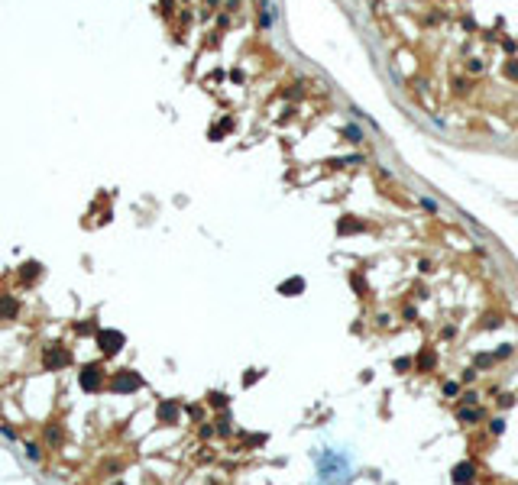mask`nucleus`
<instances>
[{
	"label": "nucleus",
	"instance_id": "obj_1",
	"mask_svg": "<svg viewBox=\"0 0 518 485\" xmlns=\"http://www.w3.org/2000/svg\"><path fill=\"white\" fill-rule=\"evenodd\" d=\"M110 388H113V392H120V395H127V392H136V388H143V378H139L133 369H120V372L110 378Z\"/></svg>",
	"mask_w": 518,
	"mask_h": 485
},
{
	"label": "nucleus",
	"instance_id": "obj_2",
	"mask_svg": "<svg viewBox=\"0 0 518 485\" xmlns=\"http://www.w3.org/2000/svg\"><path fill=\"white\" fill-rule=\"evenodd\" d=\"M78 382H81L84 392H98V388L104 385V369H101L98 363L84 366V369H81V375H78Z\"/></svg>",
	"mask_w": 518,
	"mask_h": 485
},
{
	"label": "nucleus",
	"instance_id": "obj_3",
	"mask_svg": "<svg viewBox=\"0 0 518 485\" xmlns=\"http://www.w3.org/2000/svg\"><path fill=\"white\" fill-rule=\"evenodd\" d=\"M72 363V352L62 349V346H49L46 356H42V366H46V372H55V369H62Z\"/></svg>",
	"mask_w": 518,
	"mask_h": 485
},
{
	"label": "nucleus",
	"instance_id": "obj_4",
	"mask_svg": "<svg viewBox=\"0 0 518 485\" xmlns=\"http://www.w3.org/2000/svg\"><path fill=\"white\" fill-rule=\"evenodd\" d=\"M98 346H101V352L113 356V352H120V346H124V333L120 330H98Z\"/></svg>",
	"mask_w": 518,
	"mask_h": 485
},
{
	"label": "nucleus",
	"instance_id": "obj_5",
	"mask_svg": "<svg viewBox=\"0 0 518 485\" xmlns=\"http://www.w3.org/2000/svg\"><path fill=\"white\" fill-rule=\"evenodd\" d=\"M159 421H165V424H175V421H178V404H172V401L159 404Z\"/></svg>",
	"mask_w": 518,
	"mask_h": 485
},
{
	"label": "nucleus",
	"instance_id": "obj_6",
	"mask_svg": "<svg viewBox=\"0 0 518 485\" xmlns=\"http://www.w3.org/2000/svg\"><path fill=\"white\" fill-rule=\"evenodd\" d=\"M16 311H20V304L13 298H0V317H16Z\"/></svg>",
	"mask_w": 518,
	"mask_h": 485
},
{
	"label": "nucleus",
	"instance_id": "obj_7",
	"mask_svg": "<svg viewBox=\"0 0 518 485\" xmlns=\"http://www.w3.org/2000/svg\"><path fill=\"white\" fill-rule=\"evenodd\" d=\"M23 278H39V262H26V266H23Z\"/></svg>",
	"mask_w": 518,
	"mask_h": 485
},
{
	"label": "nucleus",
	"instance_id": "obj_8",
	"mask_svg": "<svg viewBox=\"0 0 518 485\" xmlns=\"http://www.w3.org/2000/svg\"><path fill=\"white\" fill-rule=\"evenodd\" d=\"M23 449H26V456H29V460H33V463H36V460H39V456H42V453H39V446H36V443H26Z\"/></svg>",
	"mask_w": 518,
	"mask_h": 485
},
{
	"label": "nucleus",
	"instance_id": "obj_9",
	"mask_svg": "<svg viewBox=\"0 0 518 485\" xmlns=\"http://www.w3.org/2000/svg\"><path fill=\"white\" fill-rule=\"evenodd\" d=\"M78 333H94V324H91V320H84V324H78Z\"/></svg>",
	"mask_w": 518,
	"mask_h": 485
}]
</instances>
